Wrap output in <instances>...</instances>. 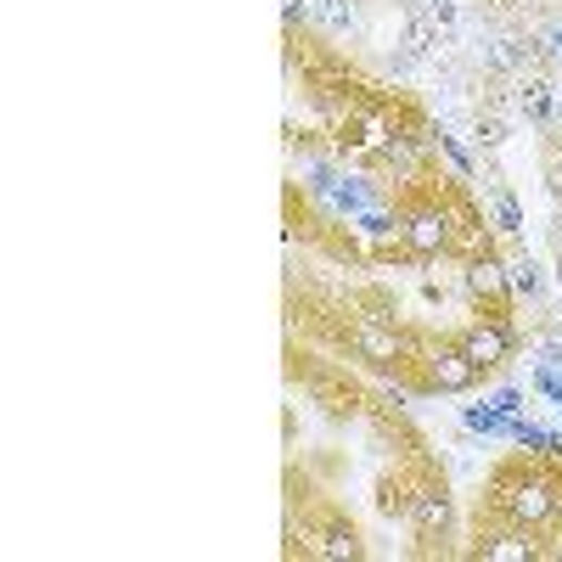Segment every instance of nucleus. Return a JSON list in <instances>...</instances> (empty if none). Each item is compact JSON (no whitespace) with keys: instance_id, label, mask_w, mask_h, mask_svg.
<instances>
[{"instance_id":"6","label":"nucleus","mask_w":562,"mask_h":562,"mask_svg":"<svg viewBox=\"0 0 562 562\" xmlns=\"http://www.w3.org/2000/svg\"><path fill=\"white\" fill-rule=\"evenodd\" d=\"M551 118H557V124H562V90H557V108H551Z\"/></svg>"},{"instance_id":"5","label":"nucleus","mask_w":562,"mask_h":562,"mask_svg":"<svg viewBox=\"0 0 562 562\" xmlns=\"http://www.w3.org/2000/svg\"><path fill=\"white\" fill-rule=\"evenodd\" d=\"M473 136H478V147H501V141H507V124L495 118V113H478V124H473Z\"/></svg>"},{"instance_id":"2","label":"nucleus","mask_w":562,"mask_h":562,"mask_svg":"<svg viewBox=\"0 0 562 562\" xmlns=\"http://www.w3.org/2000/svg\"><path fill=\"white\" fill-rule=\"evenodd\" d=\"M304 17L321 35H354V0H310Z\"/></svg>"},{"instance_id":"4","label":"nucleus","mask_w":562,"mask_h":562,"mask_svg":"<svg viewBox=\"0 0 562 562\" xmlns=\"http://www.w3.org/2000/svg\"><path fill=\"white\" fill-rule=\"evenodd\" d=\"M507 282H512V299H523V292H540V264L517 259L512 271H507Z\"/></svg>"},{"instance_id":"3","label":"nucleus","mask_w":562,"mask_h":562,"mask_svg":"<svg viewBox=\"0 0 562 562\" xmlns=\"http://www.w3.org/2000/svg\"><path fill=\"white\" fill-rule=\"evenodd\" d=\"M517 108H523L528 118H551V108H557L551 79H546V74H523V79H517Z\"/></svg>"},{"instance_id":"1","label":"nucleus","mask_w":562,"mask_h":562,"mask_svg":"<svg viewBox=\"0 0 562 562\" xmlns=\"http://www.w3.org/2000/svg\"><path fill=\"white\" fill-rule=\"evenodd\" d=\"M455 344L467 349V360L484 372V377H495V372H507V360H512V349H517V333H512V321H473L467 333H455Z\"/></svg>"}]
</instances>
